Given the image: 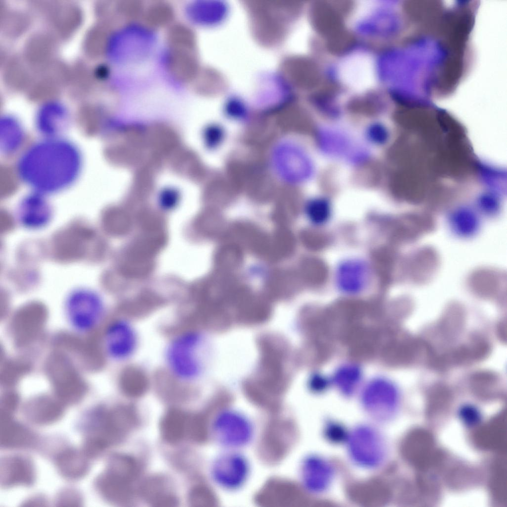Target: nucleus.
<instances>
[{
    "mask_svg": "<svg viewBox=\"0 0 507 507\" xmlns=\"http://www.w3.org/2000/svg\"><path fill=\"white\" fill-rule=\"evenodd\" d=\"M204 338L195 329L180 330L169 339L164 354V364L175 381L184 384L195 382L203 370Z\"/></svg>",
    "mask_w": 507,
    "mask_h": 507,
    "instance_id": "f257e3e1",
    "label": "nucleus"
},
{
    "mask_svg": "<svg viewBox=\"0 0 507 507\" xmlns=\"http://www.w3.org/2000/svg\"><path fill=\"white\" fill-rule=\"evenodd\" d=\"M93 412L85 424L87 437L104 450L124 442L141 424L140 414L129 406L101 407Z\"/></svg>",
    "mask_w": 507,
    "mask_h": 507,
    "instance_id": "f03ea898",
    "label": "nucleus"
},
{
    "mask_svg": "<svg viewBox=\"0 0 507 507\" xmlns=\"http://www.w3.org/2000/svg\"><path fill=\"white\" fill-rule=\"evenodd\" d=\"M140 477L131 470L115 465H106L105 470L95 480L97 491L108 502L118 506L129 507L138 497Z\"/></svg>",
    "mask_w": 507,
    "mask_h": 507,
    "instance_id": "7ed1b4c3",
    "label": "nucleus"
},
{
    "mask_svg": "<svg viewBox=\"0 0 507 507\" xmlns=\"http://www.w3.org/2000/svg\"><path fill=\"white\" fill-rule=\"evenodd\" d=\"M103 353L109 360L124 362L135 355L139 336L134 323L126 317H115L105 325L102 335Z\"/></svg>",
    "mask_w": 507,
    "mask_h": 507,
    "instance_id": "20e7f679",
    "label": "nucleus"
},
{
    "mask_svg": "<svg viewBox=\"0 0 507 507\" xmlns=\"http://www.w3.org/2000/svg\"><path fill=\"white\" fill-rule=\"evenodd\" d=\"M211 429L214 440L225 450H239L249 444L254 432L253 424L247 416L229 409L215 414Z\"/></svg>",
    "mask_w": 507,
    "mask_h": 507,
    "instance_id": "39448f33",
    "label": "nucleus"
},
{
    "mask_svg": "<svg viewBox=\"0 0 507 507\" xmlns=\"http://www.w3.org/2000/svg\"><path fill=\"white\" fill-rule=\"evenodd\" d=\"M66 318L76 332L86 334L95 331L105 319V310L98 297L77 295L71 297L66 304Z\"/></svg>",
    "mask_w": 507,
    "mask_h": 507,
    "instance_id": "423d86ee",
    "label": "nucleus"
},
{
    "mask_svg": "<svg viewBox=\"0 0 507 507\" xmlns=\"http://www.w3.org/2000/svg\"><path fill=\"white\" fill-rule=\"evenodd\" d=\"M249 460L239 450H226L213 462L211 473L221 489L234 491L241 488L250 475Z\"/></svg>",
    "mask_w": 507,
    "mask_h": 507,
    "instance_id": "0eeeda50",
    "label": "nucleus"
},
{
    "mask_svg": "<svg viewBox=\"0 0 507 507\" xmlns=\"http://www.w3.org/2000/svg\"><path fill=\"white\" fill-rule=\"evenodd\" d=\"M138 497L152 507H176L180 503L173 480L161 473L152 474L140 482Z\"/></svg>",
    "mask_w": 507,
    "mask_h": 507,
    "instance_id": "6e6552de",
    "label": "nucleus"
},
{
    "mask_svg": "<svg viewBox=\"0 0 507 507\" xmlns=\"http://www.w3.org/2000/svg\"><path fill=\"white\" fill-rule=\"evenodd\" d=\"M335 282L343 293L355 295L366 287L370 276V268L365 260L350 258L341 261L336 269Z\"/></svg>",
    "mask_w": 507,
    "mask_h": 507,
    "instance_id": "1a4fd4ad",
    "label": "nucleus"
},
{
    "mask_svg": "<svg viewBox=\"0 0 507 507\" xmlns=\"http://www.w3.org/2000/svg\"><path fill=\"white\" fill-rule=\"evenodd\" d=\"M0 484L4 487L17 484L29 485L34 480L33 464L27 457L19 456H10L0 461Z\"/></svg>",
    "mask_w": 507,
    "mask_h": 507,
    "instance_id": "9d476101",
    "label": "nucleus"
},
{
    "mask_svg": "<svg viewBox=\"0 0 507 507\" xmlns=\"http://www.w3.org/2000/svg\"><path fill=\"white\" fill-rule=\"evenodd\" d=\"M190 413L173 409L161 417L159 429L161 439L170 446L188 441Z\"/></svg>",
    "mask_w": 507,
    "mask_h": 507,
    "instance_id": "9b49d317",
    "label": "nucleus"
},
{
    "mask_svg": "<svg viewBox=\"0 0 507 507\" xmlns=\"http://www.w3.org/2000/svg\"><path fill=\"white\" fill-rule=\"evenodd\" d=\"M36 440L34 433L24 425L11 420V417L0 418L1 448H29L35 444Z\"/></svg>",
    "mask_w": 507,
    "mask_h": 507,
    "instance_id": "f8f14e48",
    "label": "nucleus"
},
{
    "mask_svg": "<svg viewBox=\"0 0 507 507\" xmlns=\"http://www.w3.org/2000/svg\"><path fill=\"white\" fill-rule=\"evenodd\" d=\"M87 457L83 452L68 449L58 454L55 463L61 475L75 480L82 477L88 471L90 465Z\"/></svg>",
    "mask_w": 507,
    "mask_h": 507,
    "instance_id": "ddd939ff",
    "label": "nucleus"
},
{
    "mask_svg": "<svg viewBox=\"0 0 507 507\" xmlns=\"http://www.w3.org/2000/svg\"><path fill=\"white\" fill-rule=\"evenodd\" d=\"M23 413L30 422L44 425L58 420L63 414V409L59 405L52 402L39 401L28 404Z\"/></svg>",
    "mask_w": 507,
    "mask_h": 507,
    "instance_id": "4468645a",
    "label": "nucleus"
},
{
    "mask_svg": "<svg viewBox=\"0 0 507 507\" xmlns=\"http://www.w3.org/2000/svg\"><path fill=\"white\" fill-rule=\"evenodd\" d=\"M306 214L312 224L317 227L324 226L331 217L330 204L323 199H313L306 205Z\"/></svg>",
    "mask_w": 507,
    "mask_h": 507,
    "instance_id": "2eb2a0df",
    "label": "nucleus"
},
{
    "mask_svg": "<svg viewBox=\"0 0 507 507\" xmlns=\"http://www.w3.org/2000/svg\"><path fill=\"white\" fill-rule=\"evenodd\" d=\"M208 490L200 483H193L189 486L186 495L187 503L189 507L204 506L209 502Z\"/></svg>",
    "mask_w": 507,
    "mask_h": 507,
    "instance_id": "dca6fc26",
    "label": "nucleus"
},
{
    "mask_svg": "<svg viewBox=\"0 0 507 507\" xmlns=\"http://www.w3.org/2000/svg\"><path fill=\"white\" fill-rule=\"evenodd\" d=\"M203 134L204 141L207 147L214 148L221 142L223 137L222 129L219 126H210L206 128Z\"/></svg>",
    "mask_w": 507,
    "mask_h": 507,
    "instance_id": "f3484780",
    "label": "nucleus"
},
{
    "mask_svg": "<svg viewBox=\"0 0 507 507\" xmlns=\"http://www.w3.org/2000/svg\"><path fill=\"white\" fill-rule=\"evenodd\" d=\"M354 367H347L338 373L339 382L342 384H356L359 378V372Z\"/></svg>",
    "mask_w": 507,
    "mask_h": 507,
    "instance_id": "a211bd4d",
    "label": "nucleus"
}]
</instances>
